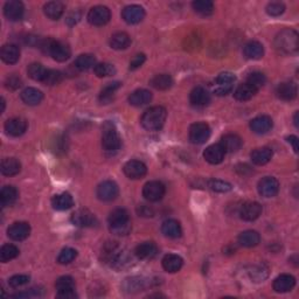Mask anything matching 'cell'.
I'll return each mask as SVG.
<instances>
[{
    "mask_svg": "<svg viewBox=\"0 0 299 299\" xmlns=\"http://www.w3.org/2000/svg\"><path fill=\"white\" fill-rule=\"evenodd\" d=\"M274 46L275 49L283 55H291L297 53L299 48L298 33L290 28L283 29L275 38Z\"/></svg>",
    "mask_w": 299,
    "mask_h": 299,
    "instance_id": "6da1fadb",
    "label": "cell"
},
{
    "mask_svg": "<svg viewBox=\"0 0 299 299\" xmlns=\"http://www.w3.org/2000/svg\"><path fill=\"white\" fill-rule=\"evenodd\" d=\"M167 112L166 109L163 106H152L150 109H147L145 112L143 113L142 125L149 131H157L160 130L164 126V124L166 122Z\"/></svg>",
    "mask_w": 299,
    "mask_h": 299,
    "instance_id": "7a4b0ae2",
    "label": "cell"
},
{
    "mask_svg": "<svg viewBox=\"0 0 299 299\" xmlns=\"http://www.w3.org/2000/svg\"><path fill=\"white\" fill-rule=\"evenodd\" d=\"M40 48L45 54L52 56L58 62H65L70 58L72 52L66 43L55 41L53 39H45L40 42Z\"/></svg>",
    "mask_w": 299,
    "mask_h": 299,
    "instance_id": "3957f363",
    "label": "cell"
},
{
    "mask_svg": "<svg viewBox=\"0 0 299 299\" xmlns=\"http://www.w3.org/2000/svg\"><path fill=\"white\" fill-rule=\"evenodd\" d=\"M102 145L103 149L107 152H115L120 147V137L117 132L116 127L111 123H105L103 126V136H102Z\"/></svg>",
    "mask_w": 299,
    "mask_h": 299,
    "instance_id": "277c9868",
    "label": "cell"
},
{
    "mask_svg": "<svg viewBox=\"0 0 299 299\" xmlns=\"http://www.w3.org/2000/svg\"><path fill=\"white\" fill-rule=\"evenodd\" d=\"M236 81L231 73H222L215 80L213 90L217 96H224L227 94H229L234 88V83Z\"/></svg>",
    "mask_w": 299,
    "mask_h": 299,
    "instance_id": "5b68a950",
    "label": "cell"
},
{
    "mask_svg": "<svg viewBox=\"0 0 299 299\" xmlns=\"http://www.w3.org/2000/svg\"><path fill=\"white\" fill-rule=\"evenodd\" d=\"M143 196L150 202H157L165 196V186L160 181H150L143 188Z\"/></svg>",
    "mask_w": 299,
    "mask_h": 299,
    "instance_id": "8992f818",
    "label": "cell"
},
{
    "mask_svg": "<svg viewBox=\"0 0 299 299\" xmlns=\"http://www.w3.org/2000/svg\"><path fill=\"white\" fill-rule=\"evenodd\" d=\"M210 136V127L206 123H194L190 127V140L193 144L206 143Z\"/></svg>",
    "mask_w": 299,
    "mask_h": 299,
    "instance_id": "52a82bcc",
    "label": "cell"
},
{
    "mask_svg": "<svg viewBox=\"0 0 299 299\" xmlns=\"http://www.w3.org/2000/svg\"><path fill=\"white\" fill-rule=\"evenodd\" d=\"M96 193H97V198H99L100 200L109 202V201L115 200L116 198L118 197L119 190L115 181L106 180L99 185Z\"/></svg>",
    "mask_w": 299,
    "mask_h": 299,
    "instance_id": "ba28073f",
    "label": "cell"
},
{
    "mask_svg": "<svg viewBox=\"0 0 299 299\" xmlns=\"http://www.w3.org/2000/svg\"><path fill=\"white\" fill-rule=\"evenodd\" d=\"M111 13L105 6H95L88 13V21L94 26H103L110 21Z\"/></svg>",
    "mask_w": 299,
    "mask_h": 299,
    "instance_id": "9c48e42d",
    "label": "cell"
},
{
    "mask_svg": "<svg viewBox=\"0 0 299 299\" xmlns=\"http://www.w3.org/2000/svg\"><path fill=\"white\" fill-rule=\"evenodd\" d=\"M70 220L76 227H94L97 224L96 216L88 209H79L74 211Z\"/></svg>",
    "mask_w": 299,
    "mask_h": 299,
    "instance_id": "30bf717a",
    "label": "cell"
},
{
    "mask_svg": "<svg viewBox=\"0 0 299 299\" xmlns=\"http://www.w3.org/2000/svg\"><path fill=\"white\" fill-rule=\"evenodd\" d=\"M280 191V183L276 178L265 177L258 183V192L264 198L276 197Z\"/></svg>",
    "mask_w": 299,
    "mask_h": 299,
    "instance_id": "8fae6325",
    "label": "cell"
},
{
    "mask_svg": "<svg viewBox=\"0 0 299 299\" xmlns=\"http://www.w3.org/2000/svg\"><path fill=\"white\" fill-rule=\"evenodd\" d=\"M124 173L130 179H142L145 177L147 167L144 163L139 160H130L124 165Z\"/></svg>",
    "mask_w": 299,
    "mask_h": 299,
    "instance_id": "7c38bea8",
    "label": "cell"
},
{
    "mask_svg": "<svg viewBox=\"0 0 299 299\" xmlns=\"http://www.w3.org/2000/svg\"><path fill=\"white\" fill-rule=\"evenodd\" d=\"M144 16H145V11H144L142 6L138 5L126 6L122 12V18L124 19V21L129 23V25L139 23L144 19Z\"/></svg>",
    "mask_w": 299,
    "mask_h": 299,
    "instance_id": "4fadbf2b",
    "label": "cell"
},
{
    "mask_svg": "<svg viewBox=\"0 0 299 299\" xmlns=\"http://www.w3.org/2000/svg\"><path fill=\"white\" fill-rule=\"evenodd\" d=\"M261 214H262V206L258 202H255V201H249V202L243 203L240 209L241 219L244 221H248V222L257 220Z\"/></svg>",
    "mask_w": 299,
    "mask_h": 299,
    "instance_id": "5bb4252c",
    "label": "cell"
},
{
    "mask_svg": "<svg viewBox=\"0 0 299 299\" xmlns=\"http://www.w3.org/2000/svg\"><path fill=\"white\" fill-rule=\"evenodd\" d=\"M224 156H226V151L221 146V144H213V145L208 146L203 152V158L207 163L213 164V165L222 163Z\"/></svg>",
    "mask_w": 299,
    "mask_h": 299,
    "instance_id": "9a60e30c",
    "label": "cell"
},
{
    "mask_svg": "<svg viewBox=\"0 0 299 299\" xmlns=\"http://www.w3.org/2000/svg\"><path fill=\"white\" fill-rule=\"evenodd\" d=\"M23 12H25V8H23L22 2L19 0H11V1L6 2L4 6V14L11 21H18L21 19Z\"/></svg>",
    "mask_w": 299,
    "mask_h": 299,
    "instance_id": "2e32d148",
    "label": "cell"
},
{
    "mask_svg": "<svg viewBox=\"0 0 299 299\" xmlns=\"http://www.w3.org/2000/svg\"><path fill=\"white\" fill-rule=\"evenodd\" d=\"M31 227L27 222H15L8 228L7 234L13 241H23L29 236Z\"/></svg>",
    "mask_w": 299,
    "mask_h": 299,
    "instance_id": "e0dca14e",
    "label": "cell"
},
{
    "mask_svg": "<svg viewBox=\"0 0 299 299\" xmlns=\"http://www.w3.org/2000/svg\"><path fill=\"white\" fill-rule=\"evenodd\" d=\"M296 285V278L291 275L283 274L274 281V290L278 294H285L291 291Z\"/></svg>",
    "mask_w": 299,
    "mask_h": 299,
    "instance_id": "ac0fdd59",
    "label": "cell"
},
{
    "mask_svg": "<svg viewBox=\"0 0 299 299\" xmlns=\"http://www.w3.org/2000/svg\"><path fill=\"white\" fill-rule=\"evenodd\" d=\"M271 127H273V119H271V117L265 115L258 116L250 122V129L258 134L269 132Z\"/></svg>",
    "mask_w": 299,
    "mask_h": 299,
    "instance_id": "d6986e66",
    "label": "cell"
},
{
    "mask_svg": "<svg viewBox=\"0 0 299 299\" xmlns=\"http://www.w3.org/2000/svg\"><path fill=\"white\" fill-rule=\"evenodd\" d=\"M5 130L9 136L19 137L26 132L27 122L22 118H12L8 119L5 124Z\"/></svg>",
    "mask_w": 299,
    "mask_h": 299,
    "instance_id": "ffe728a7",
    "label": "cell"
},
{
    "mask_svg": "<svg viewBox=\"0 0 299 299\" xmlns=\"http://www.w3.org/2000/svg\"><path fill=\"white\" fill-rule=\"evenodd\" d=\"M134 253L140 260H152L158 255V248L153 242H144L137 246Z\"/></svg>",
    "mask_w": 299,
    "mask_h": 299,
    "instance_id": "44dd1931",
    "label": "cell"
},
{
    "mask_svg": "<svg viewBox=\"0 0 299 299\" xmlns=\"http://www.w3.org/2000/svg\"><path fill=\"white\" fill-rule=\"evenodd\" d=\"M190 100L196 106H206L210 102V95L202 87H197L191 93Z\"/></svg>",
    "mask_w": 299,
    "mask_h": 299,
    "instance_id": "7402d4cb",
    "label": "cell"
},
{
    "mask_svg": "<svg viewBox=\"0 0 299 299\" xmlns=\"http://www.w3.org/2000/svg\"><path fill=\"white\" fill-rule=\"evenodd\" d=\"M152 100V94L146 89H138L129 96V103L133 106H142Z\"/></svg>",
    "mask_w": 299,
    "mask_h": 299,
    "instance_id": "603a6c76",
    "label": "cell"
},
{
    "mask_svg": "<svg viewBox=\"0 0 299 299\" xmlns=\"http://www.w3.org/2000/svg\"><path fill=\"white\" fill-rule=\"evenodd\" d=\"M161 263H163V268L165 269V271L173 274V273H178V271L180 270L184 264V261L179 255L169 254L163 258V262H161Z\"/></svg>",
    "mask_w": 299,
    "mask_h": 299,
    "instance_id": "cb8c5ba5",
    "label": "cell"
},
{
    "mask_svg": "<svg viewBox=\"0 0 299 299\" xmlns=\"http://www.w3.org/2000/svg\"><path fill=\"white\" fill-rule=\"evenodd\" d=\"M20 59V49L16 45H5L1 48V60L7 65H14Z\"/></svg>",
    "mask_w": 299,
    "mask_h": 299,
    "instance_id": "d4e9b609",
    "label": "cell"
},
{
    "mask_svg": "<svg viewBox=\"0 0 299 299\" xmlns=\"http://www.w3.org/2000/svg\"><path fill=\"white\" fill-rule=\"evenodd\" d=\"M244 56L249 60H260L264 55L263 45L258 41H250L244 46Z\"/></svg>",
    "mask_w": 299,
    "mask_h": 299,
    "instance_id": "484cf974",
    "label": "cell"
},
{
    "mask_svg": "<svg viewBox=\"0 0 299 299\" xmlns=\"http://www.w3.org/2000/svg\"><path fill=\"white\" fill-rule=\"evenodd\" d=\"M220 144L226 152H236V151L241 149L242 139L237 136V134L228 133L226 136L222 137Z\"/></svg>",
    "mask_w": 299,
    "mask_h": 299,
    "instance_id": "4316f807",
    "label": "cell"
},
{
    "mask_svg": "<svg viewBox=\"0 0 299 299\" xmlns=\"http://www.w3.org/2000/svg\"><path fill=\"white\" fill-rule=\"evenodd\" d=\"M250 157L255 165H265V164H268L269 161L271 160V158H273V150L269 149V147H261V149H256L253 151Z\"/></svg>",
    "mask_w": 299,
    "mask_h": 299,
    "instance_id": "83f0119b",
    "label": "cell"
},
{
    "mask_svg": "<svg viewBox=\"0 0 299 299\" xmlns=\"http://www.w3.org/2000/svg\"><path fill=\"white\" fill-rule=\"evenodd\" d=\"M260 234L255 230H246L243 231V233H241L240 236H238V243H240L242 247L246 248L256 247L257 244L260 243Z\"/></svg>",
    "mask_w": 299,
    "mask_h": 299,
    "instance_id": "f1b7e54d",
    "label": "cell"
},
{
    "mask_svg": "<svg viewBox=\"0 0 299 299\" xmlns=\"http://www.w3.org/2000/svg\"><path fill=\"white\" fill-rule=\"evenodd\" d=\"M65 11V5L61 1H49L43 6L45 14L52 20H58L62 16Z\"/></svg>",
    "mask_w": 299,
    "mask_h": 299,
    "instance_id": "f546056e",
    "label": "cell"
},
{
    "mask_svg": "<svg viewBox=\"0 0 299 299\" xmlns=\"http://www.w3.org/2000/svg\"><path fill=\"white\" fill-rule=\"evenodd\" d=\"M52 206L54 209L58 210H67L74 206L73 197L69 193L58 194L52 199Z\"/></svg>",
    "mask_w": 299,
    "mask_h": 299,
    "instance_id": "4dcf8cb0",
    "label": "cell"
},
{
    "mask_svg": "<svg viewBox=\"0 0 299 299\" xmlns=\"http://www.w3.org/2000/svg\"><path fill=\"white\" fill-rule=\"evenodd\" d=\"M277 96L283 100H292L297 96V86L292 82H285L278 86Z\"/></svg>",
    "mask_w": 299,
    "mask_h": 299,
    "instance_id": "1f68e13d",
    "label": "cell"
},
{
    "mask_svg": "<svg viewBox=\"0 0 299 299\" xmlns=\"http://www.w3.org/2000/svg\"><path fill=\"white\" fill-rule=\"evenodd\" d=\"M161 231L166 237L170 238H178L183 234L180 223L176 220H166L161 226Z\"/></svg>",
    "mask_w": 299,
    "mask_h": 299,
    "instance_id": "d6a6232c",
    "label": "cell"
},
{
    "mask_svg": "<svg viewBox=\"0 0 299 299\" xmlns=\"http://www.w3.org/2000/svg\"><path fill=\"white\" fill-rule=\"evenodd\" d=\"M43 99V94L35 88H26L21 93V100L27 105H38Z\"/></svg>",
    "mask_w": 299,
    "mask_h": 299,
    "instance_id": "836d02e7",
    "label": "cell"
},
{
    "mask_svg": "<svg viewBox=\"0 0 299 299\" xmlns=\"http://www.w3.org/2000/svg\"><path fill=\"white\" fill-rule=\"evenodd\" d=\"M0 170H1V173L4 174V176L12 177L20 172V170H21V164H20L15 158H6V159L1 161V169Z\"/></svg>",
    "mask_w": 299,
    "mask_h": 299,
    "instance_id": "e575fe53",
    "label": "cell"
},
{
    "mask_svg": "<svg viewBox=\"0 0 299 299\" xmlns=\"http://www.w3.org/2000/svg\"><path fill=\"white\" fill-rule=\"evenodd\" d=\"M18 199V191L13 186H5L2 187L0 192V202L2 207H7L13 204Z\"/></svg>",
    "mask_w": 299,
    "mask_h": 299,
    "instance_id": "d590c367",
    "label": "cell"
},
{
    "mask_svg": "<svg viewBox=\"0 0 299 299\" xmlns=\"http://www.w3.org/2000/svg\"><path fill=\"white\" fill-rule=\"evenodd\" d=\"M258 90L255 89L254 87H251L248 83H243V85L238 86L237 89L235 90L234 93V97L237 100H241V102H244V100H249L253 99V97L256 95Z\"/></svg>",
    "mask_w": 299,
    "mask_h": 299,
    "instance_id": "8d00e7d4",
    "label": "cell"
},
{
    "mask_svg": "<svg viewBox=\"0 0 299 299\" xmlns=\"http://www.w3.org/2000/svg\"><path fill=\"white\" fill-rule=\"evenodd\" d=\"M150 85L157 90H167L173 86V79L167 74H159L151 79Z\"/></svg>",
    "mask_w": 299,
    "mask_h": 299,
    "instance_id": "74e56055",
    "label": "cell"
},
{
    "mask_svg": "<svg viewBox=\"0 0 299 299\" xmlns=\"http://www.w3.org/2000/svg\"><path fill=\"white\" fill-rule=\"evenodd\" d=\"M131 39L130 36L124 32H118L115 33L110 39V46L116 50H123L126 49L130 46Z\"/></svg>",
    "mask_w": 299,
    "mask_h": 299,
    "instance_id": "f35d334b",
    "label": "cell"
},
{
    "mask_svg": "<svg viewBox=\"0 0 299 299\" xmlns=\"http://www.w3.org/2000/svg\"><path fill=\"white\" fill-rule=\"evenodd\" d=\"M96 66V59L92 54H82L75 60V67L79 70H88Z\"/></svg>",
    "mask_w": 299,
    "mask_h": 299,
    "instance_id": "ab89813d",
    "label": "cell"
},
{
    "mask_svg": "<svg viewBox=\"0 0 299 299\" xmlns=\"http://www.w3.org/2000/svg\"><path fill=\"white\" fill-rule=\"evenodd\" d=\"M193 8L201 15H210L214 12V4L210 0H197L193 1Z\"/></svg>",
    "mask_w": 299,
    "mask_h": 299,
    "instance_id": "60d3db41",
    "label": "cell"
},
{
    "mask_svg": "<svg viewBox=\"0 0 299 299\" xmlns=\"http://www.w3.org/2000/svg\"><path fill=\"white\" fill-rule=\"evenodd\" d=\"M27 73H28V76L31 77L32 80L43 82L47 74V69L42 65H40V63H32V65H29L28 68H27Z\"/></svg>",
    "mask_w": 299,
    "mask_h": 299,
    "instance_id": "b9f144b4",
    "label": "cell"
},
{
    "mask_svg": "<svg viewBox=\"0 0 299 299\" xmlns=\"http://www.w3.org/2000/svg\"><path fill=\"white\" fill-rule=\"evenodd\" d=\"M119 87H120L119 82L109 83V85H106L105 87H104L102 92H100V102L104 104L109 103L110 100L113 99V95H115V93L119 89Z\"/></svg>",
    "mask_w": 299,
    "mask_h": 299,
    "instance_id": "7bdbcfd3",
    "label": "cell"
},
{
    "mask_svg": "<svg viewBox=\"0 0 299 299\" xmlns=\"http://www.w3.org/2000/svg\"><path fill=\"white\" fill-rule=\"evenodd\" d=\"M18 255L19 249L14 244H5V246H2L1 249H0V261H1L2 263H6V262L14 260Z\"/></svg>",
    "mask_w": 299,
    "mask_h": 299,
    "instance_id": "ee69618b",
    "label": "cell"
},
{
    "mask_svg": "<svg viewBox=\"0 0 299 299\" xmlns=\"http://www.w3.org/2000/svg\"><path fill=\"white\" fill-rule=\"evenodd\" d=\"M146 288V281L143 278L134 277V278H129L124 283V289L127 292H138L142 291Z\"/></svg>",
    "mask_w": 299,
    "mask_h": 299,
    "instance_id": "f6af8a7d",
    "label": "cell"
},
{
    "mask_svg": "<svg viewBox=\"0 0 299 299\" xmlns=\"http://www.w3.org/2000/svg\"><path fill=\"white\" fill-rule=\"evenodd\" d=\"M130 221L129 213L123 208H117L113 211H111L109 216V224H118V223H124Z\"/></svg>",
    "mask_w": 299,
    "mask_h": 299,
    "instance_id": "bcb514c9",
    "label": "cell"
},
{
    "mask_svg": "<svg viewBox=\"0 0 299 299\" xmlns=\"http://www.w3.org/2000/svg\"><path fill=\"white\" fill-rule=\"evenodd\" d=\"M268 268L264 267V265H255L249 271L250 278L254 282H256V283H258V282H263L265 278L268 277Z\"/></svg>",
    "mask_w": 299,
    "mask_h": 299,
    "instance_id": "7dc6e473",
    "label": "cell"
},
{
    "mask_svg": "<svg viewBox=\"0 0 299 299\" xmlns=\"http://www.w3.org/2000/svg\"><path fill=\"white\" fill-rule=\"evenodd\" d=\"M265 82H267V77H265L264 74H262L260 72H255L253 74H250L247 80L248 85L254 87V88L257 90H260L262 87L265 85Z\"/></svg>",
    "mask_w": 299,
    "mask_h": 299,
    "instance_id": "c3c4849f",
    "label": "cell"
},
{
    "mask_svg": "<svg viewBox=\"0 0 299 299\" xmlns=\"http://www.w3.org/2000/svg\"><path fill=\"white\" fill-rule=\"evenodd\" d=\"M94 72L99 77H107L115 75L116 69L110 63H99V65L94 67Z\"/></svg>",
    "mask_w": 299,
    "mask_h": 299,
    "instance_id": "681fc988",
    "label": "cell"
},
{
    "mask_svg": "<svg viewBox=\"0 0 299 299\" xmlns=\"http://www.w3.org/2000/svg\"><path fill=\"white\" fill-rule=\"evenodd\" d=\"M55 288L58 292L75 290V282H74V280L70 276H62L56 281Z\"/></svg>",
    "mask_w": 299,
    "mask_h": 299,
    "instance_id": "f907efd6",
    "label": "cell"
},
{
    "mask_svg": "<svg viewBox=\"0 0 299 299\" xmlns=\"http://www.w3.org/2000/svg\"><path fill=\"white\" fill-rule=\"evenodd\" d=\"M208 186L211 191H214V192H219V193H227L230 192L231 188L233 186L229 183H227V181L223 180H209V183H208Z\"/></svg>",
    "mask_w": 299,
    "mask_h": 299,
    "instance_id": "816d5d0a",
    "label": "cell"
},
{
    "mask_svg": "<svg viewBox=\"0 0 299 299\" xmlns=\"http://www.w3.org/2000/svg\"><path fill=\"white\" fill-rule=\"evenodd\" d=\"M110 227V231L111 234L116 235V236H126L127 234L131 231V222L127 221V222L124 223H118V224H109Z\"/></svg>",
    "mask_w": 299,
    "mask_h": 299,
    "instance_id": "f5cc1de1",
    "label": "cell"
},
{
    "mask_svg": "<svg viewBox=\"0 0 299 299\" xmlns=\"http://www.w3.org/2000/svg\"><path fill=\"white\" fill-rule=\"evenodd\" d=\"M77 256V251L73 248H65L58 257V262L60 264H69L75 260Z\"/></svg>",
    "mask_w": 299,
    "mask_h": 299,
    "instance_id": "db71d44e",
    "label": "cell"
},
{
    "mask_svg": "<svg viewBox=\"0 0 299 299\" xmlns=\"http://www.w3.org/2000/svg\"><path fill=\"white\" fill-rule=\"evenodd\" d=\"M62 80H63V75L62 73L59 72V70H47L43 83L48 86H56L59 85V83H61Z\"/></svg>",
    "mask_w": 299,
    "mask_h": 299,
    "instance_id": "11a10c76",
    "label": "cell"
},
{
    "mask_svg": "<svg viewBox=\"0 0 299 299\" xmlns=\"http://www.w3.org/2000/svg\"><path fill=\"white\" fill-rule=\"evenodd\" d=\"M285 11V5L280 1H273L267 6V12L271 16H278L283 14Z\"/></svg>",
    "mask_w": 299,
    "mask_h": 299,
    "instance_id": "9f6ffc18",
    "label": "cell"
},
{
    "mask_svg": "<svg viewBox=\"0 0 299 299\" xmlns=\"http://www.w3.org/2000/svg\"><path fill=\"white\" fill-rule=\"evenodd\" d=\"M28 282H29V277L26 276V275H15V276L9 278L8 284L9 287L18 289L23 287V285L28 284Z\"/></svg>",
    "mask_w": 299,
    "mask_h": 299,
    "instance_id": "6f0895ef",
    "label": "cell"
},
{
    "mask_svg": "<svg viewBox=\"0 0 299 299\" xmlns=\"http://www.w3.org/2000/svg\"><path fill=\"white\" fill-rule=\"evenodd\" d=\"M145 60H146V58H145V55H144V54H137V55L134 56L132 60H131L130 69L131 70L138 69L139 67L143 66V63L145 62Z\"/></svg>",
    "mask_w": 299,
    "mask_h": 299,
    "instance_id": "680465c9",
    "label": "cell"
},
{
    "mask_svg": "<svg viewBox=\"0 0 299 299\" xmlns=\"http://www.w3.org/2000/svg\"><path fill=\"white\" fill-rule=\"evenodd\" d=\"M20 86H21V81H20L19 77L16 76H11L8 77L7 81H6V87H7L8 89H18L20 88Z\"/></svg>",
    "mask_w": 299,
    "mask_h": 299,
    "instance_id": "91938a15",
    "label": "cell"
},
{
    "mask_svg": "<svg viewBox=\"0 0 299 299\" xmlns=\"http://www.w3.org/2000/svg\"><path fill=\"white\" fill-rule=\"evenodd\" d=\"M76 297H77V295L75 294V291L74 290L58 292V298H60V299H74Z\"/></svg>",
    "mask_w": 299,
    "mask_h": 299,
    "instance_id": "94428289",
    "label": "cell"
},
{
    "mask_svg": "<svg viewBox=\"0 0 299 299\" xmlns=\"http://www.w3.org/2000/svg\"><path fill=\"white\" fill-rule=\"evenodd\" d=\"M139 214L142 215V216H146V217H151L153 216V210L151 209L150 207L145 206V204H142V206L139 207Z\"/></svg>",
    "mask_w": 299,
    "mask_h": 299,
    "instance_id": "6125c7cd",
    "label": "cell"
},
{
    "mask_svg": "<svg viewBox=\"0 0 299 299\" xmlns=\"http://www.w3.org/2000/svg\"><path fill=\"white\" fill-rule=\"evenodd\" d=\"M288 142L291 144L292 147H294V151L296 153L298 152V138L296 136H290L288 138Z\"/></svg>",
    "mask_w": 299,
    "mask_h": 299,
    "instance_id": "be15d7a7",
    "label": "cell"
},
{
    "mask_svg": "<svg viewBox=\"0 0 299 299\" xmlns=\"http://www.w3.org/2000/svg\"><path fill=\"white\" fill-rule=\"evenodd\" d=\"M80 20V14H77V13H73V14H70L68 16V19H67V22L69 23V25H75V23Z\"/></svg>",
    "mask_w": 299,
    "mask_h": 299,
    "instance_id": "e7e4bbea",
    "label": "cell"
},
{
    "mask_svg": "<svg viewBox=\"0 0 299 299\" xmlns=\"http://www.w3.org/2000/svg\"><path fill=\"white\" fill-rule=\"evenodd\" d=\"M295 125L298 127V112H296L295 115Z\"/></svg>",
    "mask_w": 299,
    "mask_h": 299,
    "instance_id": "03108f58",
    "label": "cell"
},
{
    "mask_svg": "<svg viewBox=\"0 0 299 299\" xmlns=\"http://www.w3.org/2000/svg\"><path fill=\"white\" fill-rule=\"evenodd\" d=\"M5 110V100L4 99H1V112H4Z\"/></svg>",
    "mask_w": 299,
    "mask_h": 299,
    "instance_id": "003e7915",
    "label": "cell"
}]
</instances>
